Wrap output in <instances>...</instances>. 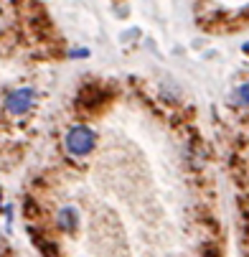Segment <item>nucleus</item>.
<instances>
[{
  "mask_svg": "<svg viewBox=\"0 0 249 257\" xmlns=\"http://www.w3.org/2000/svg\"><path fill=\"white\" fill-rule=\"evenodd\" d=\"M31 104H33V89H31V87H18V89H13V92L6 97V109H8L11 115H23V112H28Z\"/></svg>",
  "mask_w": 249,
  "mask_h": 257,
  "instance_id": "nucleus-2",
  "label": "nucleus"
},
{
  "mask_svg": "<svg viewBox=\"0 0 249 257\" xmlns=\"http://www.w3.org/2000/svg\"><path fill=\"white\" fill-rule=\"evenodd\" d=\"M77 222H79V216H77L74 206H64V209L59 211V227H61V229H74Z\"/></svg>",
  "mask_w": 249,
  "mask_h": 257,
  "instance_id": "nucleus-3",
  "label": "nucleus"
},
{
  "mask_svg": "<svg viewBox=\"0 0 249 257\" xmlns=\"http://www.w3.org/2000/svg\"><path fill=\"white\" fill-rule=\"evenodd\" d=\"M94 143H97L94 133H92L89 127H84V125H77V127H71V130L66 133V151H69L71 156H77V158L87 156V153L94 148Z\"/></svg>",
  "mask_w": 249,
  "mask_h": 257,
  "instance_id": "nucleus-1",
  "label": "nucleus"
},
{
  "mask_svg": "<svg viewBox=\"0 0 249 257\" xmlns=\"http://www.w3.org/2000/svg\"><path fill=\"white\" fill-rule=\"evenodd\" d=\"M234 102H236V104H241V107H246V104H249V82H244L241 87H236V89H234Z\"/></svg>",
  "mask_w": 249,
  "mask_h": 257,
  "instance_id": "nucleus-4",
  "label": "nucleus"
},
{
  "mask_svg": "<svg viewBox=\"0 0 249 257\" xmlns=\"http://www.w3.org/2000/svg\"><path fill=\"white\" fill-rule=\"evenodd\" d=\"M241 51H244V54H249V44H244V46H241Z\"/></svg>",
  "mask_w": 249,
  "mask_h": 257,
  "instance_id": "nucleus-5",
  "label": "nucleus"
}]
</instances>
